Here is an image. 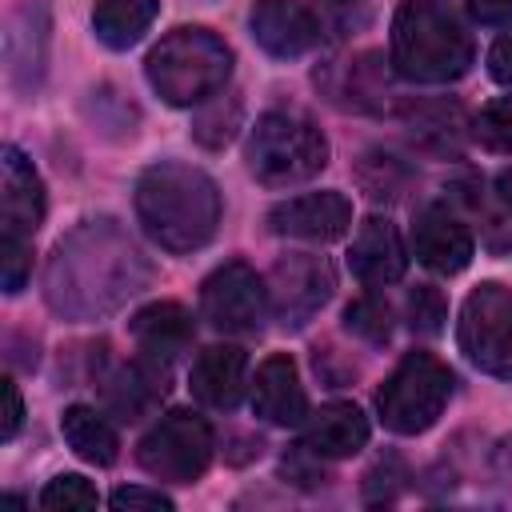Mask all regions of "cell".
Listing matches in <instances>:
<instances>
[{"mask_svg":"<svg viewBox=\"0 0 512 512\" xmlns=\"http://www.w3.org/2000/svg\"><path fill=\"white\" fill-rule=\"evenodd\" d=\"M152 280L140 244L108 216L76 224L56 240L44 268V300L64 320H100L124 308Z\"/></svg>","mask_w":512,"mask_h":512,"instance_id":"6da1fadb","label":"cell"},{"mask_svg":"<svg viewBox=\"0 0 512 512\" xmlns=\"http://www.w3.org/2000/svg\"><path fill=\"white\" fill-rule=\"evenodd\" d=\"M136 220L160 244L164 252L188 256L200 252L216 228H220V188L204 168L180 164V160H160L140 172L136 192Z\"/></svg>","mask_w":512,"mask_h":512,"instance_id":"7a4b0ae2","label":"cell"},{"mask_svg":"<svg viewBox=\"0 0 512 512\" xmlns=\"http://www.w3.org/2000/svg\"><path fill=\"white\" fill-rule=\"evenodd\" d=\"M472 32L448 0H400L388 64L412 84H452L472 68Z\"/></svg>","mask_w":512,"mask_h":512,"instance_id":"3957f363","label":"cell"},{"mask_svg":"<svg viewBox=\"0 0 512 512\" xmlns=\"http://www.w3.org/2000/svg\"><path fill=\"white\" fill-rule=\"evenodd\" d=\"M144 76L164 104L200 108L204 100L224 92L232 76V48L212 28H176L148 52Z\"/></svg>","mask_w":512,"mask_h":512,"instance_id":"277c9868","label":"cell"},{"mask_svg":"<svg viewBox=\"0 0 512 512\" xmlns=\"http://www.w3.org/2000/svg\"><path fill=\"white\" fill-rule=\"evenodd\" d=\"M244 160L264 188H296L324 172L328 136L300 108H268L248 132Z\"/></svg>","mask_w":512,"mask_h":512,"instance_id":"5b68a950","label":"cell"},{"mask_svg":"<svg viewBox=\"0 0 512 512\" xmlns=\"http://www.w3.org/2000/svg\"><path fill=\"white\" fill-rule=\"evenodd\" d=\"M452 384L456 380L444 360H436L432 352H408L376 392L380 424L396 436L428 432L444 416L452 400Z\"/></svg>","mask_w":512,"mask_h":512,"instance_id":"8992f818","label":"cell"},{"mask_svg":"<svg viewBox=\"0 0 512 512\" xmlns=\"http://www.w3.org/2000/svg\"><path fill=\"white\" fill-rule=\"evenodd\" d=\"M216 452L212 424L192 408H172L136 444V464L164 484H196Z\"/></svg>","mask_w":512,"mask_h":512,"instance_id":"52a82bcc","label":"cell"},{"mask_svg":"<svg viewBox=\"0 0 512 512\" xmlns=\"http://www.w3.org/2000/svg\"><path fill=\"white\" fill-rule=\"evenodd\" d=\"M456 340L480 372L512 380V288L496 280L476 284L460 308Z\"/></svg>","mask_w":512,"mask_h":512,"instance_id":"ba28073f","label":"cell"},{"mask_svg":"<svg viewBox=\"0 0 512 512\" xmlns=\"http://www.w3.org/2000/svg\"><path fill=\"white\" fill-rule=\"evenodd\" d=\"M268 308L284 328H304L308 320H316V312L332 300L336 288V272L328 264V256L320 252H288L280 256L268 276Z\"/></svg>","mask_w":512,"mask_h":512,"instance_id":"9c48e42d","label":"cell"},{"mask_svg":"<svg viewBox=\"0 0 512 512\" xmlns=\"http://www.w3.org/2000/svg\"><path fill=\"white\" fill-rule=\"evenodd\" d=\"M268 284L244 260H228L200 284V316L228 336H248L268 316Z\"/></svg>","mask_w":512,"mask_h":512,"instance_id":"30bf717a","label":"cell"},{"mask_svg":"<svg viewBox=\"0 0 512 512\" xmlns=\"http://www.w3.org/2000/svg\"><path fill=\"white\" fill-rule=\"evenodd\" d=\"M412 256L436 276H456V272H464L472 264L476 236H472L468 220L452 204L432 200L412 220Z\"/></svg>","mask_w":512,"mask_h":512,"instance_id":"8fae6325","label":"cell"},{"mask_svg":"<svg viewBox=\"0 0 512 512\" xmlns=\"http://www.w3.org/2000/svg\"><path fill=\"white\" fill-rule=\"evenodd\" d=\"M44 180L32 168V160L16 148L4 144L0 152V240H28L36 236V228L44 224Z\"/></svg>","mask_w":512,"mask_h":512,"instance_id":"7c38bea8","label":"cell"},{"mask_svg":"<svg viewBox=\"0 0 512 512\" xmlns=\"http://www.w3.org/2000/svg\"><path fill=\"white\" fill-rule=\"evenodd\" d=\"M48 40H52V16L48 0H24L8 16L4 32V60H8V84L20 96H32L48 68Z\"/></svg>","mask_w":512,"mask_h":512,"instance_id":"4fadbf2b","label":"cell"},{"mask_svg":"<svg viewBox=\"0 0 512 512\" xmlns=\"http://www.w3.org/2000/svg\"><path fill=\"white\" fill-rule=\"evenodd\" d=\"M268 228L288 240H308V244H328L340 240L352 228V204L344 192H304L288 196L268 212Z\"/></svg>","mask_w":512,"mask_h":512,"instance_id":"5bb4252c","label":"cell"},{"mask_svg":"<svg viewBox=\"0 0 512 512\" xmlns=\"http://www.w3.org/2000/svg\"><path fill=\"white\" fill-rule=\"evenodd\" d=\"M252 36L276 60H300L320 44L316 12L300 0H260L252 8Z\"/></svg>","mask_w":512,"mask_h":512,"instance_id":"9a60e30c","label":"cell"},{"mask_svg":"<svg viewBox=\"0 0 512 512\" xmlns=\"http://www.w3.org/2000/svg\"><path fill=\"white\" fill-rule=\"evenodd\" d=\"M252 412L276 428H300L308 420V392L288 352H272L268 360H260L252 380Z\"/></svg>","mask_w":512,"mask_h":512,"instance_id":"2e32d148","label":"cell"},{"mask_svg":"<svg viewBox=\"0 0 512 512\" xmlns=\"http://www.w3.org/2000/svg\"><path fill=\"white\" fill-rule=\"evenodd\" d=\"M348 268L368 288H384V284H396L404 276L408 248H404V240L388 216H368L356 228V236L348 244Z\"/></svg>","mask_w":512,"mask_h":512,"instance_id":"e0dca14e","label":"cell"},{"mask_svg":"<svg viewBox=\"0 0 512 512\" xmlns=\"http://www.w3.org/2000/svg\"><path fill=\"white\" fill-rule=\"evenodd\" d=\"M136 348L144 360L172 368L188 348H192V312L176 300H156L148 308H140L128 324Z\"/></svg>","mask_w":512,"mask_h":512,"instance_id":"ac0fdd59","label":"cell"},{"mask_svg":"<svg viewBox=\"0 0 512 512\" xmlns=\"http://www.w3.org/2000/svg\"><path fill=\"white\" fill-rule=\"evenodd\" d=\"M192 396L212 412H232L248 388V356L236 344H212L196 356L188 372Z\"/></svg>","mask_w":512,"mask_h":512,"instance_id":"d6986e66","label":"cell"},{"mask_svg":"<svg viewBox=\"0 0 512 512\" xmlns=\"http://www.w3.org/2000/svg\"><path fill=\"white\" fill-rule=\"evenodd\" d=\"M400 120L412 140L440 156H460L464 140L472 136V120L456 100H400Z\"/></svg>","mask_w":512,"mask_h":512,"instance_id":"ffe728a7","label":"cell"},{"mask_svg":"<svg viewBox=\"0 0 512 512\" xmlns=\"http://www.w3.org/2000/svg\"><path fill=\"white\" fill-rule=\"evenodd\" d=\"M368 436H372L368 416L356 404H348V400H332L320 412H308V420H304V444L320 460L356 456L368 444Z\"/></svg>","mask_w":512,"mask_h":512,"instance_id":"44dd1931","label":"cell"},{"mask_svg":"<svg viewBox=\"0 0 512 512\" xmlns=\"http://www.w3.org/2000/svg\"><path fill=\"white\" fill-rule=\"evenodd\" d=\"M100 392H104V404L112 416L120 420H140L148 416L160 396L168 392V368L152 364V360H136V364H120L112 368L104 380H100Z\"/></svg>","mask_w":512,"mask_h":512,"instance_id":"7402d4cb","label":"cell"},{"mask_svg":"<svg viewBox=\"0 0 512 512\" xmlns=\"http://www.w3.org/2000/svg\"><path fill=\"white\" fill-rule=\"evenodd\" d=\"M60 432H64L68 448H72L84 464L108 468V464H116V456H120V436H116L108 412H100V408H92V404H68L64 416H60Z\"/></svg>","mask_w":512,"mask_h":512,"instance_id":"603a6c76","label":"cell"},{"mask_svg":"<svg viewBox=\"0 0 512 512\" xmlns=\"http://www.w3.org/2000/svg\"><path fill=\"white\" fill-rule=\"evenodd\" d=\"M332 100L356 112H384L392 104V88H388V68L376 52H364L356 60H348L340 68V84H328Z\"/></svg>","mask_w":512,"mask_h":512,"instance_id":"cb8c5ba5","label":"cell"},{"mask_svg":"<svg viewBox=\"0 0 512 512\" xmlns=\"http://www.w3.org/2000/svg\"><path fill=\"white\" fill-rule=\"evenodd\" d=\"M156 12H160V0H96L92 32L104 48L124 52L152 28Z\"/></svg>","mask_w":512,"mask_h":512,"instance_id":"d4e9b609","label":"cell"},{"mask_svg":"<svg viewBox=\"0 0 512 512\" xmlns=\"http://www.w3.org/2000/svg\"><path fill=\"white\" fill-rule=\"evenodd\" d=\"M236 128H240V100H236L232 92H216L212 100L200 104L196 124H192V136H196L204 148H224Z\"/></svg>","mask_w":512,"mask_h":512,"instance_id":"484cf974","label":"cell"},{"mask_svg":"<svg viewBox=\"0 0 512 512\" xmlns=\"http://www.w3.org/2000/svg\"><path fill=\"white\" fill-rule=\"evenodd\" d=\"M356 176H360V184H364V192H368L372 200H396V196L408 188L412 168H408L400 156H392V152H368V156L360 160Z\"/></svg>","mask_w":512,"mask_h":512,"instance_id":"4316f807","label":"cell"},{"mask_svg":"<svg viewBox=\"0 0 512 512\" xmlns=\"http://www.w3.org/2000/svg\"><path fill=\"white\" fill-rule=\"evenodd\" d=\"M344 328L352 336H360L364 344H388L392 340V308L384 296L368 292V296H356L348 308H344Z\"/></svg>","mask_w":512,"mask_h":512,"instance_id":"83f0119b","label":"cell"},{"mask_svg":"<svg viewBox=\"0 0 512 512\" xmlns=\"http://www.w3.org/2000/svg\"><path fill=\"white\" fill-rule=\"evenodd\" d=\"M312 12H316V24H320V36L332 40V44L352 40V36L364 32L368 20H372L368 0H316Z\"/></svg>","mask_w":512,"mask_h":512,"instance_id":"f1b7e54d","label":"cell"},{"mask_svg":"<svg viewBox=\"0 0 512 512\" xmlns=\"http://www.w3.org/2000/svg\"><path fill=\"white\" fill-rule=\"evenodd\" d=\"M472 140H480L488 152L512 156V96H496L472 116Z\"/></svg>","mask_w":512,"mask_h":512,"instance_id":"f546056e","label":"cell"},{"mask_svg":"<svg viewBox=\"0 0 512 512\" xmlns=\"http://www.w3.org/2000/svg\"><path fill=\"white\" fill-rule=\"evenodd\" d=\"M404 316H408V328L420 332V336H440L444 332V320H448V300L436 284H416L408 292V304H404Z\"/></svg>","mask_w":512,"mask_h":512,"instance_id":"4dcf8cb0","label":"cell"},{"mask_svg":"<svg viewBox=\"0 0 512 512\" xmlns=\"http://www.w3.org/2000/svg\"><path fill=\"white\" fill-rule=\"evenodd\" d=\"M100 504V492L92 488V480H84V476H76V472H60V476H52L48 484H44V492H40V508H96Z\"/></svg>","mask_w":512,"mask_h":512,"instance_id":"1f68e13d","label":"cell"},{"mask_svg":"<svg viewBox=\"0 0 512 512\" xmlns=\"http://www.w3.org/2000/svg\"><path fill=\"white\" fill-rule=\"evenodd\" d=\"M32 276V244L28 240H0V284L16 296Z\"/></svg>","mask_w":512,"mask_h":512,"instance_id":"d6a6232c","label":"cell"},{"mask_svg":"<svg viewBox=\"0 0 512 512\" xmlns=\"http://www.w3.org/2000/svg\"><path fill=\"white\" fill-rule=\"evenodd\" d=\"M404 480H408V472H404V464H400L396 456L380 460V464L364 476V496H368V504H392L396 492L404 488Z\"/></svg>","mask_w":512,"mask_h":512,"instance_id":"836d02e7","label":"cell"},{"mask_svg":"<svg viewBox=\"0 0 512 512\" xmlns=\"http://www.w3.org/2000/svg\"><path fill=\"white\" fill-rule=\"evenodd\" d=\"M108 504L112 508H156V512H172V496H164L160 488H144V484H128V488H116L112 496H108Z\"/></svg>","mask_w":512,"mask_h":512,"instance_id":"e575fe53","label":"cell"},{"mask_svg":"<svg viewBox=\"0 0 512 512\" xmlns=\"http://www.w3.org/2000/svg\"><path fill=\"white\" fill-rule=\"evenodd\" d=\"M488 72H492L496 84L512 88V12L504 16V28L488 48Z\"/></svg>","mask_w":512,"mask_h":512,"instance_id":"d590c367","label":"cell"},{"mask_svg":"<svg viewBox=\"0 0 512 512\" xmlns=\"http://www.w3.org/2000/svg\"><path fill=\"white\" fill-rule=\"evenodd\" d=\"M0 396H4V416H0V440H16L20 424H24V396L16 388L12 376L0 380Z\"/></svg>","mask_w":512,"mask_h":512,"instance_id":"8d00e7d4","label":"cell"},{"mask_svg":"<svg viewBox=\"0 0 512 512\" xmlns=\"http://www.w3.org/2000/svg\"><path fill=\"white\" fill-rule=\"evenodd\" d=\"M468 16L480 24H504V16L512 12V0H464Z\"/></svg>","mask_w":512,"mask_h":512,"instance_id":"74e56055","label":"cell"},{"mask_svg":"<svg viewBox=\"0 0 512 512\" xmlns=\"http://www.w3.org/2000/svg\"><path fill=\"white\" fill-rule=\"evenodd\" d=\"M492 468H496V476L512 488V436H504V440L496 444V452H492Z\"/></svg>","mask_w":512,"mask_h":512,"instance_id":"f35d334b","label":"cell"}]
</instances>
